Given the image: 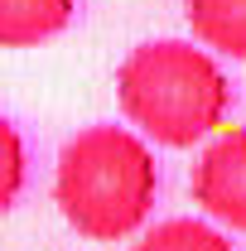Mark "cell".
I'll return each instance as SVG.
<instances>
[{
	"instance_id": "6da1fadb",
	"label": "cell",
	"mask_w": 246,
	"mask_h": 251,
	"mask_svg": "<svg viewBox=\"0 0 246 251\" xmlns=\"http://www.w3.org/2000/svg\"><path fill=\"white\" fill-rule=\"evenodd\" d=\"M159 164L145 135L97 121L68 135L53 169V203L63 222L87 242H121L154 213Z\"/></svg>"
},
{
	"instance_id": "7a4b0ae2",
	"label": "cell",
	"mask_w": 246,
	"mask_h": 251,
	"mask_svg": "<svg viewBox=\"0 0 246 251\" xmlns=\"http://www.w3.org/2000/svg\"><path fill=\"white\" fill-rule=\"evenodd\" d=\"M116 101L135 135L164 150H193L222 130L232 82L193 39H145L116 68Z\"/></svg>"
},
{
	"instance_id": "3957f363",
	"label": "cell",
	"mask_w": 246,
	"mask_h": 251,
	"mask_svg": "<svg viewBox=\"0 0 246 251\" xmlns=\"http://www.w3.org/2000/svg\"><path fill=\"white\" fill-rule=\"evenodd\" d=\"M193 203L213 222L246 232V126H227L208 135L193 164Z\"/></svg>"
},
{
	"instance_id": "277c9868",
	"label": "cell",
	"mask_w": 246,
	"mask_h": 251,
	"mask_svg": "<svg viewBox=\"0 0 246 251\" xmlns=\"http://www.w3.org/2000/svg\"><path fill=\"white\" fill-rule=\"evenodd\" d=\"M77 0H0V49H34L73 25Z\"/></svg>"
},
{
	"instance_id": "5b68a950",
	"label": "cell",
	"mask_w": 246,
	"mask_h": 251,
	"mask_svg": "<svg viewBox=\"0 0 246 251\" xmlns=\"http://www.w3.org/2000/svg\"><path fill=\"white\" fill-rule=\"evenodd\" d=\"M184 15L203 49L246 63V0H184Z\"/></svg>"
},
{
	"instance_id": "8992f818",
	"label": "cell",
	"mask_w": 246,
	"mask_h": 251,
	"mask_svg": "<svg viewBox=\"0 0 246 251\" xmlns=\"http://www.w3.org/2000/svg\"><path fill=\"white\" fill-rule=\"evenodd\" d=\"M130 251H237V247L227 242L222 227H213L203 218H169L159 227H150Z\"/></svg>"
},
{
	"instance_id": "52a82bcc",
	"label": "cell",
	"mask_w": 246,
	"mask_h": 251,
	"mask_svg": "<svg viewBox=\"0 0 246 251\" xmlns=\"http://www.w3.org/2000/svg\"><path fill=\"white\" fill-rule=\"evenodd\" d=\"M29 179V155H25V135L10 116H0V218L20 203Z\"/></svg>"
}]
</instances>
